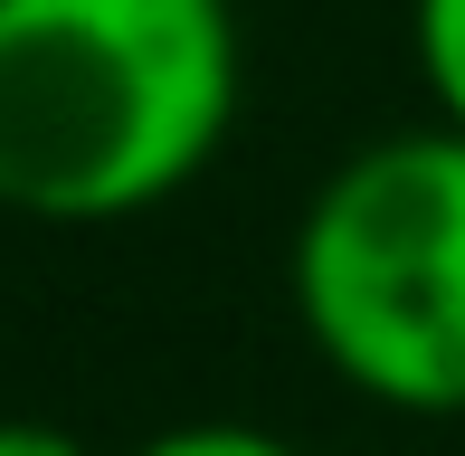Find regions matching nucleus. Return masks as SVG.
I'll return each mask as SVG.
<instances>
[{
    "label": "nucleus",
    "mask_w": 465,
    "mask_h": 456,
    "mask_svg": "<svg viewBox=\"0 0 465 456\" xmlns=\"http://www.w3.org/2000/svg\"><path fill=\"white\" fill-rule=\"evenodd\" d=\"M247 48L238 0H0V210L143 219L219 162Z\"/></svg>",
    "instance_id": "f257e3e1"
},
{
    "label": "nucleus",
    "mask_w": 465,
    "mask_h": 456,
    "mask_svg": "<svg viewBox=\"0 0 465 456\" xmlns=\"http://www.w3.org/2000/svg\"><path fill=\"white\" fill-rule=\"evenodd\" d=\"M285 285L342 390L399 419H465V134L418 124L332 162Z\"/></svg>",
    "instance_id": "f03ea898"
},
{
    "label": "nucleus",
    "mask_w": 465,
    "mask_h": 456,
    "mask_svg": "<svg viewBox=\"0 0 465 456\" xmlns=\"http://www.w3.org/2000/svg\"><path fill=\"white\" fill-rule=\"evenodd\" d=\"M409 57H418L437 124L465 134V0H409Z\"/></svg>",
    "instance_id": "7ed1b4c3"
},
{
    "label": "nucleus",
    "mask_w": 465,
    "mask_h": 456,
    "mask_svg": "<svg viewBox=\"0 0 465 456\" xmlns=\"http://www.w3.org/2000/svg\"><path fill=\"white\" fill-rule=\"evenodd\" d=\"M134 456H304V447L276 438V428H257V419H181V428H162V438H143Z\"/></svg>",
    "instance_id": "20e7f679"
},
{
    "label": "nucleus",
    "mask_w": 465,
    "mask_h": 456,
    "mask_svg": "<svg viewBox=\"0 0 465 456\" xmlns=\"http://www.w3.org/2000/svg\"><path fill=\"white\" fill-rule=\"evenodd\" d=\"M0 456H95V447L57 419H0Z\"/></svg>",
    "instance_id": "39448f33"
}]
</instances>
